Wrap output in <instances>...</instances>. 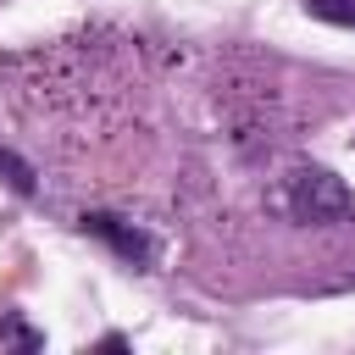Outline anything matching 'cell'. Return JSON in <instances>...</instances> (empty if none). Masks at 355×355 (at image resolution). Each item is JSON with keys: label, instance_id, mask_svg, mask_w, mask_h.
I'll list each match as a JSON object with an SVG mask.
<instances>
[{"label": "cell", "instance_id": "cell-1", "mask_svg": "<svg viewBox=\"0 0 355 355\" xmlns=\"http://www.w3.org/2000/svg\"><path fill=\"white\" fill-rule=\"evenodd\" d=\"M305 11H311V17H322V22L355 28V0H305Z\"/></svg>", "mask_w": 355, "mask_h": 355}]
</instances>
